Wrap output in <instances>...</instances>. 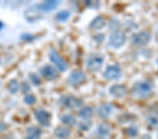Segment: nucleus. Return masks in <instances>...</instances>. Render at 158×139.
<instances>
[{"label":"nucleus","mask_w":158,"mask_h":139,"mask_svg":"<svg viewBox=\"0 0 158 139\" xmlns=\"http://www.w3.org/2000/svg\"><path fill=\"white\" fill-rule=\"evenodd\" d=\"M59 103L69 109H77L82 105V100L73 96H63L59 99Z\"/></svg>","instance_id":"obj_3"},{"label":"nucleus","mask_w":158,"mask_h":139,"mask_svg":"<svg viewBox=\"0 0 158 139\" xmlns=\"http://www.w3.org/2000/svg\"><path fill=\"white\" fill-rule=\"evenodd\" d=\"M56 136L59 139H67L70 137L71 132L70 129L64 126H58L54 131Z\"/></svg>","instance_id":"obj_16"},{"label":"nucleus","mask_w":158,"mask_h":139,"mask_svg":"<svg viewBox=\"0 0 158 139\" xmlns=\"http://www.w3.org/2000/svg\"><path fill=\"white\" fill-rule=\"evenodd\" d=\"M85 73L81 70H75L71 72L68 78V84L71 86H77L81 84L86 80Z\"/></svg>","instance_id":"obj_10"},{"label":"nucleus","mask_w":158,"mask_h":139,"mask_svg":"<svg viewBox=\"0 0 158 139\" xmlns=\"http://www.w3.org/2000/svg\"><path fill=\"white\" fill-rule=\"evenodd\" d=\"M8 125L6 123H5L4 122H1L0 121V132L1 131H4L5 130H6V129L8 128Z\"/></svg>","instance_id":"obj_31"},{"label":"nucleus","mask_w":158,"mask_h":139,"mask_svg":"<svg viewBox=\"0 0 158 139\" xmlns=\"http://www.w3.org/2000/svg\"><path fill=\"white\" fill-rule=\"evenodd\" d=\"M6 139H16V138H14V137H8V138H6Z\"/></svg>","instance_id":"obj_34"},{"label":"nucleus","mask_w":158,"mask_h":139,"mask_svg":"<svg viewBox=\"0 0 158 139\" xmlns=\"http://www.w3.org/2000/svg\"><path fill=\"white\" fill-rule=\"evenodd\" d=\"M151 39V35L146 31L140 32L135 34L132 37V42L136 46H145L148 44Z\"/></svg>","instance_id":"obj_9"},{"label":"nucleus","mask_w":158,"mask_h":139,"mask_svg":"<svg viewBox=\"0 0 158 139\" xmlns=\"http://www.w3.org/2000/svg\"><path fill=\"white\" fill-rule=\"evenodd\" d=\"M92 126V122L89 120H84L79 123L78 127L81 131H89Z\"/></svg>","instance_id":"obj_23"},{"label":"nucleus","mask_w":158,"mask_h":139,"mask_svg":"<svg viewBox=\"0 0 158 139\" xmlns=\"http://www.w3.org/2000/svg\"><path fill=\"white\" fill-rule=\"evenodd\" d=\"M104 59L100 55H92L86 60V67L91 71L98 72L103 66Z\"/></svg>","instance_id":"obj_5"},{"label":"nucleus","mask_w":158,"mask_h":139,"mask_svg":"<svg viewBox=\"0 0 158 139\" xmlns=\"http://www.w3.org/2000/svg\"><path fill=\"white\" fill-rule=\"evenodd\" d=\"M22 39L25 40V41H32V40L35 39V36L34 35H32L31 34H28V33H25V34H23L22 36H21Z\"/></svg>","instance_id":"obj_29"},{"label":"nucleus","mask_w":158,"mask_h":139,"mask_svg":"<svg viewBox=\"0 0 158 139\" xmlns=\"http://www.w3.org/2000/svg\"><path fill=\"white\" fill-rule=\"evenodd\" d=\"M8 89L9 91V92L12 93V94L16 93L19 89V82H18L16 80H11L9 83Z\"/></svg>","instance_id":"obj_22"},{"label":"nucleus","mask_w":158,"mask_h":139,"mask_svg":"<svg viewBox=\"0 0 158 139\" xmlns=\"http://www.w3.org/2000/svg\"><path fill=\"white\" fill-rule=\"evenodd\" d=\"M106 25V21L102 16H97L94 18L89 24V27L92 30H101Z\"/></svg>","instance_id":"obj_15"},{"label":"nucleus","mask_w":158,"mask_h":139,"mask_svg":"<svg viewBox=\"0 0 158 139\" xmlns=\"http://www.w3.org/2000/svg\"><path fill=\"white\" fill-rule=\"evenodd\" d=\"M30 80L32 81L33 84L35 86H39L41 84V80L39 77V76L37 75L36 74H34V73H31L29 76Z\"/></svg>","instance_id":"obj_26"},{"label":"nucleus","mask_w":158,"mask_h":139,"mask_svg":"<svg viewBox=\"0 0 158 139\" xmlns=\"http://www.w3.org/2000/svg\"><path fill=\"white\" fill-rule=\"evenodd\" d=\"M148 137H149L148 135H145V138H146V139H148ZM142 139H144V138H142Z\"/></svg>","instance_id":"obj_33"},{"label":"nucleus","mask_w":158,"mask_h":139,"mask_svg":"<svg viewBox=\"0 0 158 139\" xmlns=\"http://www.w3.org/2000/svg\"><path fill=\"white\" fill-rule=\"evenodd\" d=\"M60 4V1H56V0H53V1H44L38 4L35 5V7L37 9L40 14L41 13H49L52 11H53L58 6V5Z\"/></svg>","instance_id":"obj_8"},{"label":"nucleus","mask_w":158,"mask_h":139,"mask_svg":"<svg viewBox=\"0 0 158 139\" xmlns=\"http://www.w3.org/2000/svg\"><path fill=\"white\" fill-rule=\"evenodd\" d=\"M85 4L91 9H98L100 6V2L98 1H86Z\"/></svg>","instance_id":"obj_27"},{"label":"nucleus","mask_w":158,"mask_h":139,"mask_svg":"<svg viewBox=\"0 0 158 139\" xmlns=\"http://www.w3.org/2000/svg\"><path fill=\"white\" fill-rule=\"evenodd\" d=\"M126 40L125 34L119 30H116L110 35L109 44L113 49H119L125 44Z\"/></svg>","instance_id":"obj_2"},{"label":"nucleus","mask_w":158,"mask_h":139,"mask_svg":"<svg viewBox=\"0 0 158 139\" xmlns=\"http://www.w3.org/2000/svg\"><path fill=\"white\" fill-rule=\"evenodd\" d=\"M25 19L28 22H35L40 18V13L37 11L35 6H32L25 10L24 13Z\"/></svg>","instance_id":"obj_13"},{"label":"nucleus","mask_w":158,"mask_h":139,"mask_svg":"<svg viewBox=\"0 0 158 139\" xmlns=\"http://www.w3.org/2000/svg\"><path fill=\"white\" fill-rule=\"evenodd\" d=\"M121 68L118 65H113L107 67L103 73V77L108 80H115L121 77Z\"/></svg>","instance_id":"obj_7"},{"label":"nucleus","mask_w":158,"mask_h":139,"mask_svg":"<svg viewBox=\"0 0 158 139\" xmlns=\"http://www.w3.org/2000/svg\"><path fill=\"white\" fill-rule=\"evenodd\" d=\"M71 13L68 10H63L58 12L56 15V18L59 22H65L70 18Z\"/></svg>","instance_id":"obj_21"},{"label":"nucleus","mask_w":158,"mask_h":139,"mask_svg":"<svg viewBox=\"0 0 158 139\" xmlns=\"http://www.w3.org/2000/svg\"><path fill=\"white\" fill-rule=\"evenodd\" d=\"M113 111V105L109 103H104V104L99 106L97 109V114L101 118L106 119L109 117L111 115Z\"/></svg>","instance_id":"obj_14"},{"label":"nucleus","mask_w":158,"mask_h":139,"mask_svg":"<svg viewBox=\"0 0 158 139\" xmlns=\"http://www.w3.org/2000/svg\"><path fill=\"white\" fill-rule=\"evenodd\" d=\"M20 89H21L22 93H26L28 92H30V86L28 84V83L26 82H24L22 83L21 86H20Z\"/></svg>","instance_id":"obj_28"},{"label":"nucleus","mask_w":158,"mask_h":139,"mask_svg":"<svg viewBox=\"0 0 158 139\" xmlns=\"http://www.w3.org/2000/svg\"><path fill=\"white\" fill-rule=\"evenodd\" d=\"M40 73L44 79L49 81L53 80L58 77L57 70L50 65H46L41 68Z\"/></svg>","instance_id":"obj_11"},{"label":"nucleus","mask_w":158,"mask_h":139,"mask_svg":"<svg viewBox=\"0 0 158 139\" xmlns=\"http://www.w3.org/2000/svg\"><path fill=\"white\" fill-rule=\"evenodd\" d=\"M112 132V128L108 124H101L98 126L97 133L101 137H106Z\"/></svg>","instance_id":"obj_17"},{"label":"nucleus","mask_w":158,"mask_h":139,"mask_svg":"<svg viewBox=\"0 0 158 139\" xmlns=\"http://www.w3.org/2000/svg\"><path fill=\"white\" fill-rule=\"evenodd\" d=\"M153 92V86L147 81L138 82L132 88V94L134 96L139 99H143L149 97Z\"/></svg>","instance_id":"obj_1"},{"label":"nucleus","mask_w":158,"mask_h":139,"mask_svg":"<svg viewBox=\"0 0 158 139\" xmlns=\"http://www.w3.org/2000/svg\"><path fill=\"white\" fill-rule=\"evenodd\" d=\"M49 57L51 61L56 65L58 70L61 72H65L68 68L67 63L61 57L57 51L52 49L49 53Z\"/></svg>","instance_id":"obj_4"},{"label":"nucleus","mask_w":158,"mask_h":139,"mask_svg":"<svg viewBox=\"0 0 158 139\" xmlns=\"http://www.w3.org/2000/svg\"><path fill=\"white\" fill-rule=\"evenodd\" d=\"M35 117L41 125L49 126L50 125L51 121V114L46 110L39 108L35 111Z\"/></svg>","instance_id":"obj_6"},{"label":"nucleus","mask_w":158,"mask_h":139,"mask_svg":"<svg viewBox=\"0 0 158 139\" xmlns=\"http://www.w3.org/2000/svg\"><path fill=\"white\" fill-rule=\"evenodd\" d=\"M109 93L112 96L120 98L124 97L127 95V89L126 87L122 84H114L110 87Z\"/></svg>","instance_id":"obj_12"},{"label":"nucleus","mask_w":158,"mask_h":139,"mask_svg":"<svg viewBox=\"0 0 158 139\" xmlns=\"http://www.w3.org/2000/svg\"><path fill=\"white\" fill-rule=\"evenodd\" d=\"M60 121L63 124H65V125L70 126L75 125L76 123H77L76 118L73 115H70V114H65V115H63L60 117Z\"/></svg>","instance_id":"obj_19"},{"label":"nucleus","mask_w":158,"mask_h":139,"mask_svg":"<svg viewBox=\"0 0 158 139\" xmlns=\"http://www.w3.org/2000/svg\"><path fill=\"white\" fill-rule=\"evenodd\" d=\"M94 113L93 108L89 107V106H86V107L81 109L80 112H79V116L81 118H82L83 120H89V119L93 117Z\"/></svg>","instance_id":"obj_18"},{"label":"nucleus","mask_w":158,"mask_h":139,"mask_svg":"<svg viewBox=\"0 0 158 139\" xmlns=\"http://www.w3.org/2000/svg\"><path fill=\"white\" fill-rule=\"evenodd\" d=\"M127 134L131 138L136 137L139 134V129L136 126H130L126 130Z\"/></svg>","instance_id":"obj_24"},{"label":"nucleus","mask_w":158,"mask_h":139,"mask_svg":"<svg viewBox=\"0 0 158 139\" xmlns=\"http://www.w3.org/2000/svg\"><path fill=\"white\" fill-rule=\"evenodd\" d=\"M40 133H28L25 139H40Z\"/></svg>","instance_id":"obj_30"},{"label":"nucleus","mask_w":158,"mask_h":139,"mask_svg":"<svg viewBox=\"0 0 158 139\" xmlns=\"http://www.w3.org/2000/svg\"><path fill=\"white\" fill-rule=\"evenodd\" d=\"M24 102L26 103L27 105H33L34 103H36V97L31 94L27 95L24 98Z\"/></svg>","instance_id":"obj_25"},{"label":"nucleus","mask_w":158,"mask_h":139,"mask_svg":"<svg viewBox=\"0 0 158 139\" xmlns=\"http://www.w3.org/2000/svg\"><path fill=\"white\" fill-rule=\"evenodd\" d=\"M146 123L150 127L157 128L158 127V115L151 114L146 117Z\"/></svg>","instance_id":"obj_20"},{"label":"nucleus","mask_w":158,"mask_h":139,"mask_svg":"<svg viewBox=\"0 0 158 139\" xmlns=\"http://www.w3.org/2000/svg\"><path fill=\"white\" fill-rule=\"evenodd\" d=\"M4 27V23L1 21H0V30H2Z\"/></svg>","instance_id":"obj_32"}]
</instances>
